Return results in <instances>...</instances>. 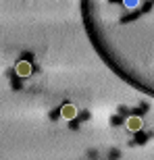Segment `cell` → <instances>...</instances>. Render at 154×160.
Wrapping results in <instances>:
<instances>
[{
  "mask_svg": "<svg viewBox=\"0 0 154 160\" xmlns=\"http://www.w3.org/2000/svg\"><path fill=\"white\" fill-rule=\"evenodd\" d=\"M17 75L19 77H29L31 75V65L27 62V60H21L17 65Z\"/></svg>",
  "mask_w": 154,
  "mask_h": 160,
  "instance_id": "obj_3",
  "label": "cell"
},
{
  "mask_svg": "<svg viewBox=\"0 0 154 160\" xmlns=\"http://www.w3.org/2000/svg\"><path fill=\"white\" fill-rule=\"evenodd\" d=\"M125 125H127V131H131V133H137V131L144 127V121L140 119V117H129Z\"/></svg>",
  "mask_w": 154,
  "mask_h": 160,
  "instance_id": "obj_2",
  "label": "cell"
},
{
  "mask_svg": "<svg viewBox=\"0 0 154 160\" xmlns=\"http://www.w3.org/2000/svg\"><path fill=\"white\" fill-rule=\"evenodd\" d=\"M60 117L65 121H73L77 117V106L75 104H65V106L60 108Z\"/></svg>",
  "mask_w": 154,
  "mask_h": 160,
  "instance_id": "obj_1",
  "label": "cell"
}]
</instances>
